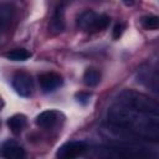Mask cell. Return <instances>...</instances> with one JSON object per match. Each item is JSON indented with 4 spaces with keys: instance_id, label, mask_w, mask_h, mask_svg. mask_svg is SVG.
<instances>
[{
    "instance_id": "obj_1",
    "label": "cell",
    "mask_w": 159,
    "mask_h": 159,
    "mask_svg": "<svg viewBox=\"0 0 159 159\" xmlns=\"http://www.w3.org/2000/svg\"><path fill=\"white\" fill-rule=\"evenodd\" d=\"M108 120L114 127L128 130L140 138L148 140H157L159 138L158 116L142 113L117 103L109 108Z\"/></svg>"
},
{
    "instance_id": "obj_3",
    "label": "cell",
    "mask_w": 159,
    "mask_h": 159,
    "mask_svg": "<svg viewBox=\"0 0 159 159\" xmlns=\"http://www.w3.org/2000/svg\"><path fill=\"white\" fill-rule=\"evenodd\" d=\"M111 22V19L103 14H96L94 11L87 10L82 12L77 19V27L87 32H98L104 30Z\"/></svg>"
},
{
    "instance_id": "obj_13",
    "label": "cell",
    "mask_w": 159,
    "mask_h": 159,
    "mask_svg": "<svg viewBox=\"0 0 159 159\" xmlns=\"http://www.w3.org/2000/svg\"><path fill=\"white\" fill-rule=\"evenodd\" d=\"M31 56L26 48H14L5 53V57L11 61H25Z\"/></svg>"
},
{
    "instance_id": "obj_7",
    "label": "cell",
    "mask_w": 159,
    "mask_h": 159,
    "mask_svg": "<svg viewBox=\"0 0 159 159\" xmlns=\"http://www.w3.org/2000/svg\"><path fill=\"white\" fill-rule=\"evenodd\" d=\"M58 118H60V113L57 111H53V109H48V111H45L42 113H40L37 117H36V124L41 128H52L57 122H58Z\"/></svg>"
},
{
    "instance_id": "obj_5",
    "label": "cell",
    "mask_w": 159,
    "mask_h": 159,
    "mask_svg": "<svg viewBox=\"0 0 159 159\" xmlns=\"http://www.w3.org/2000/svg\"><path fill=\"white\" fill-rule=\"evenodd\" d=\"M87 150V144L82 140H72L61 145L57 150V157L61 159H73L82 155Z\"/></svg>"
},
{
    "instance_id": "obj_17",
    "label": "cell",
    "mask_w": 159,
    "mask_h": 159,
    "mask_svg": "<svg viewBox=\"0 0 159 159\" xmlns=\"http://www.w3.org/2000/svg\"><path fill=\"white\" fill-rule=\"evenodd\" d=\"M127 6H130V5H133L134 4V0H122Z\"/></svg>"
},
{
    "instance_id": "obj_11",
    "label": "cell",
    "mask_w": 159,
    "mask_h": 159,
    "mask_svg": "<svg viewBox=\"0 0 159 159\" xmlns=\"http://www.w3.org/2000/svg\"><path fill=\"white\" fill-rule=\"evenodd\" d=\"M26 123H27V119L24 114H14L7 119V127L15 134L20 133L26 127Z\"/></svg>"
},
{
    "instance_id": "obj_10",
    "label": "cell",
    "mask_w": 159,
    "mask_h": 159,
    "mask_svg": "<svg viewBox=\"0 0 159 159\" xmlns=\"http://www.w3.org/2000/svg\"><path fill=\"white\" fill-rule=\"evenodd\" d=\"M14 15H15V10L11 5L9 4L0 5V34L5 29H7V26L11 24Z\"/></svg>"
},
{
    "instance_id": "obj_15",
    "label": "cell",
    "mask_w": 159,
    "mask_h": 159,
    "mask_svg": "<svg viewBox=\"0 0 159 159\" xmlns=\"http://www.w3.org/2000/svg\"><path fill=\"white\" fill-rule=\"evenodd\" d=\"M89 98H91V94L87 93V92H78V93H76L77 102L81 103V104H83V106H86V104L89 103Z\"/></svg>"
},
{
    "instance_id": "obj_16",
    "label": "cell",
    "mask_w": 159,
    "mask_h": 159,
    "mask_svg": "<svg viewBox=\"0 0 159 159\" xmlns=\"http://www.w3.org/2000/svg\"><path fill=\"white\" fill-rule=\"evenodd\" d=\"M123 25L122 24H116L113 27V39H119L123 34Z\"/></svg>"
},
{
    "instance_id": "obj_4",
    "label": "cell",
    "mask_w": 159,
    "mask_h": 159,
    "mask_svg": "<svg viewBox=\"0 0 159 159\" xmlns=\"http://www.w3.org/2000/svg\"><path fill=\"white\" fill-rule=\"evenodd\" d=\"M12 87L15 92L21 97H29L32 93V88H34L31 76L24 71L16 72L12 77Z\"/></svg>"
},
{
    "instance_id": "obj_14",
    "label": "cell",
    "mask_w": 159,
    "mask_h": 159,
    "mask_svg": "<svg viewBox=\"0 0 159 159\" xmlns=\"http://www.w3.org/2000/svg\"><path fill=\"white\" fill-rule=\"evenodd\" d=\"M140 24L145 30H158L159 19L155 15H147L140 19Z\"/></svg>"
},
{
    "instance_id": "obj_12",
    "label": "cell",
    "mask_w": 159,
    "mask_h": 159,
    "mask_svg": "<svg viewBox=\"0 0 159 159\" xmlns=\"http://www.w3.org/2000/svg\"><path fill=\"white\" fill-rule=\"evenodd\" d=\"M101 81V73L97 68H93V67H89L84 71L83 73V83L88 87H94L99 83Z\"/></svg>"
},
{
    "instance_id": "obj_9",
    "label": "cell",
    "mask_w": 159,
    "mask_h": 159,
    "mask_svg": "<svg viewBox=\"0 0 159 159\" xmlns=\"http://www.w3.org/2000/svg\"><path fill=\"white\" fill-rule=\"evenodd\" d=\"M65 7H63V4H60L56 10H55V14L52 16V20H51V31L55 32V34H58L61 31H63L65 29Z\"/></svg>"
},
{
    "instance_id": "obj_6",
    "label": "cell",
    "mask_w": 159,
    "mask_h": 159,
    "mask_svg": "<svg viewBox=\"0 0 159 159\" xmlns=\"http://www.w3.org/2000/svg\"><path fill=\"white\" fill-rule=\"evenodd\" d=\"M39 83L45 92H52L62 86L63 80L56 72H45L39 76Z\"/></svg>"
},
{
    "instance_id": "obj_2",
    "label": "cell",
    "mask_w": 159,
    "mask_h": 159,
    "mask_svg": "<svg viewBox=\"0 0 159 159\" xmlns=\"http://www.w3.org/2000/svg\"><path fill=\"white\" fill-rule=\"evenodd\" d=\"M117 103L147 114L158 116V112H159V106L153 98L133 89H125L120 92L118 96Z\"/></svg>"
},
{
    "instance_id": "obj_8",
    "label": "cell",
    "mask_w": 159,
    "mask_h": 159,
    "mask_svg": "<svg viewBox=\"0 0 159 159\" xmlns=\"http://www.w3.org/2000/svg\"><path fill=\"white\" fill-rule=\"evenodd\" d=\"M2 155L7 159H21L25 157V152L16 142L7 140L2 145Z\"/></svg>"
}]
</instances>
